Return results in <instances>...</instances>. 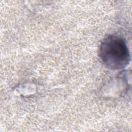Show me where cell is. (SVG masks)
I'll use <instances>...</instances> for the list:
<instances>
[{"mask_svg": "<svg viewBox=\"0 0 132 132\" xmlns=\"http://www.w3.org/2000/svg\"><path fill=\"white\" fill-rule=\"evenodd\" d=\"M98 56L108 69L117 70L126 67L130 60V55L125 41L122 37L110 35L101 42Z\"/></svg>", "mask_w": 132, "mask_h": 132, "instance_id": "obj_1", "label": "cell"}]
</instances>
